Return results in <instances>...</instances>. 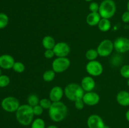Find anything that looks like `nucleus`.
Listing matches in <instances>:
<instances>
[{
	"mask_svg": "<svg viewBox=\"0 0 129 128\" xmlns=\"http://www.w3.org/2000/svg\"><path fill=\"white\" fill-rule=\"evenodd\" d=\"M68 114V107L61 101L52 102V104L49 109V117L55 122L62 121L66 117Z\"/></svg>",
	"mask_w": 129,
	"mask_h": 128,
	"instance_id": "nucleus-1",
	"label": "nucleus"
},
{
	"mask_svg": "<svg viewBox=\"0 0 129 128\" xmlns=\"http://www.w3.org/2000/svg\"><path fill=\"white\" fill-rule=\"evenodd\" d=\"M33 107L28 104L20 105L16 111V119L19 124L24 126L31 125L34 119Z\"/></svg>",
	"mask_w": 129,
	"mask_h": 128,
	"instance_id": "nucleus-2",
	"label": "nucleus"
},
{
	"mask_svg": "<svg viewBox=\"0 0 129 128\" xmlns=\"http://www.w3.org/2000/svg\"><path fill=\"white\" fill-rule=\"evenodd\" d=\"M64 95L68 100L74 102L78 99H83L85 92L81 86L76 83H71L65 87Z\"/></svg>",
	"mask_w": 129,
	"mask_h": 128,
	"instance_id": "nucleus-3",
	"label": "nucleus"
},
{
	"mask_svg": "<svg viewBox=\"0 0 129 128\" xmlns=\"http://www.w3.org/2000/svg\"><path fill=\"white\" fill-rule=\"evenodd\" d=\"M117 11L116 3L113 0H103L100 4L99 13L102 18L110 19Z\"/></svg>",
	"mask_w": 129,
	"mask_h": 128,
	"instance_id": "nucleus-4",
	"label": "nucleus"
},
{
	"mask_svg": "<svg viewBox=\"0 0 129 128\" xmlns=\"http://www.w3.org/2000/svg\"><path fill=\"white\" fill-rule=\"evenodd\" d=\"M1 105L5 111L8 112H16L20 106V103L17 98L13 96H8L3 99Z\"/></svg>",
	"mask_w": 129,
	"mask_h": 128,
	"instance_id": "nucleus-5",
	"label": "nucleus"
},
{
	"mask_svg": "<svg viewBox=\"0 0 129 128\" xmlns=\"http://www.w3.org/2000/svg\"><path fill=\"white\" fill-rule=\"evenodd\" d=\"M70 65V60L68 57H57L52 63V69L56 74H60L66 71Z\"/></svg>",
	"mask_w": 129,
	"mask_h": 128,
	"instance_id": "nucleus-6",
	"label": "nucleus"
},
{
	"mask_svg": "<svg viewBox=\"0 0 129 128\" xmlns=\"http://www.w3.org/2000/svg\"><path fill=\"white\" fill-rule=\"evenodd\" d=\"M113 42L109 39H105L102 40L96 48L98 55L101 57H107L110 56L113 52Z\"/></svg>",
	"mask_w": 129,
	"mask_h": 128,
	"instance_id": "nucleus-7",
	"label": "nucleus"
},
{
	"mask_svg": "<svg viewBox=\"0 0 129 128\" xmlns=\"http://www.w3.org/2000/svg\"><path fill=\"white\" fill-rule=\"evenodd\" d=\"M86 72L91 77L100 76L103 72V67L97 60L89 61L86 65Z\"/></svg>",
	"mask_w": 129,
	"mask_h": 128,
	"instance_id": "nucleus-8",
	"label": "nucleus"
},
{
	"mask_svg": "<svg viewBox=\"0 0 129 128\" xmlns=\"http://www.w3.org/2000/svg\"><path fill=\"white\" fill-rule=\"evenodd\" d=\"M114 50L118 53H124L129 51V38L123 36L118 37L113 41Z\"/></svg>",
	"mask_w": 129,
	"mask_h": 128,
	"instance_id": "nucleus-9",
	"label": "nucleus"
},
{
	"mask_svg": "<svg viewBox=\"0 0 129 128\" xmlns=\"http://www.w3.org/2000/svg\"><path fill=\"white\" fill-rule=\"evenodd\" d=\"M57 57H67L71 51L70 46L66 42L60 41L56 43L55 46L53 48Z\"/></svg>",
	"mask_w": 129,
	"mask_h": 128,
	"instance_id": "nucleus-10",
	"label": "nucleus"
},
{
	"mask_svg": "<svg viewBox=\"0 0 129 128\" xmlns=\"http://www.w3.org/2000/svg\"><path fill=\"white\" fill-rule=\"evenodd\" d=\"M88 128H104L105 124L103 119L98 114H91L87 119Z\"/></svg>",
	"mask_w": 129,
	"mask_h": 128,
	"instance_id": "nucleus-11",
	"label": "nucleus"
},
{
	"mask_svg": "<svg viewBox=\"0 0 129 128\" xmlns=\"http://www.w3.org/2000/svg\"><path fill=\"white\" fill-rule=\"evenodd\" d=\"M85 105L88 106H94L97 105L100 101V97L96 92L91 91L85 92L83 97Z\"/></svg>",
	"mask_w": 129,
	"mask_h": 128,
	"instance_id": "nucleus-12",
	"label": "nucleus"
},
{
	"mask_svg": "<svg viewBox=\"0 0 129 128\" xmlns=\"http://www.w3.org/2000/svg\"><path fill=\"white\" fill-rule=\"evenodd\" d=\"M64 95V90L61 87L54 86L50 90L49 92V99L52 102L61 101L63 96Z\"/></svg>",
	"mask_w": 129,
	"mask_h": 128,
	"instance_id": "nucleus-13",
	"label": "nucleus"
},
{
	"mask_svg": "<svg viewBox=\"0 0 129 128\" xmlns=\"http://www.w3.org/2000/svg\"><path fill=\"white\" fill-rule=\"evenodd\" d=\"M15 61L14 58L9 54H3L0 56V68L5 70L12 69Z\"/></svg>",
	"mask_w": 129,
	"mask_h": 128,
	"instance_id": "nucleus-14",
	"label": "nucleus"
},
{
	"mask_svg": "<svg viewBox=\"0 0 129 128\" xmlns=\"http://www.w3.org/2000/svg\"><path fill=\"white\" fill-rule=\"evenodd\" d=\"M80 85L85 92L93 91L96 87V82L93 77L86 76L83 78Z\"/></svg>",
	"mask_w": 129,
	"mask_h": 128,
	"instance_id": "nucleus-15",
	"label": "nucleus"
},
{
	"mask_svg": "<svg viewBox=\"0 0 129 128\" xmlns=\"http://www.w3.org/2000/svg\"><path fill=\"white\" fill-rule=\"evenodd\" d=\"M116 100L119 105L123 107L129 105V92L125 90H121L116 95Z\"/></svg>",
	"mask_w": 129,
	"mask_h": 128,
	"instance_id": "nucleus-16",
	"label": "nucleus"
},
{
	"mask_svg": "<svg viewBox=\"0 0 129 128\" xmlns=\"http://www.w3.org/2000/svg\"><path fill=\"white\" fill-rule=\"evenodd\" d=\"M101 19H102V17L100 16V15L98 12H90L87 15L86 21L87 24L89 26H98Z\"/></svg>",
	"mask_w": 129,
	"mask_h": 128,
	"instance_id": "nucleus-17",
	"label": "nucleus"
},
{
	"mask_svg": "<svg viewBox=\"0 0 129 128\" xmlns=\"http://www.w3.org/2000/svg\"><path fill=\"white\" fill-rule=\"evenodd\" d=\"M42 44L43 47L45 50H50V49L54 48L56 42L55 41V39L52 36L50 35H47L43 38L42 40Z\"/></svg>",
	"mask_w": 129,
	"mask_h": 128,
	"instance_id": "nucleus-18",
	"label": "nucleus"
},
{
	"mask_svg": "<svg viewBox=\"0 0 129 128\" xmlns=\"http://www.w3.org/2000/svg\"><path fill=\"white\" fill-rule=\"evenodd\" d=\"M98 29L102 32H107L112 27L111 21L109 19L102 18L98 25Z\"/></svg>",
	"mask_w": 129,
	"mask_h": 128,
	"instance_id": "nucleus-19",
	"label": "nucleus"
},
{
	"mask_svg": "<svg viewBox=\"0 0 129 128\" xmlns=\"http://www.w3.org/2000/svg\"><path fill=\"white\" fill-rule=\"evenodd\" d=\"M55 74H56V73H55L52 69L46 70V71L44 72V73L43 74V80L45 82H52V80H54V79H55Z\"/></svg>",
	"mask_w": 129,
	"mask_h": 128,
	"instance_id": "nucleus-20",
	"label": "nucleus"
},
{
	"mask_svg": "<svg viewBox=\"0 0 129 128\" xmlns=\"http://www.w3.org/2000/svg\"><path fill=\"white\" fill-rule=\"evenodd\" d=\"M98 56L99 55H98L96 49L94 48H90L89 50H88L85 54L86 58V59L88 61L95 60Z\"/></svg>",
	"mask_w": 129,
	"mask_h": 128,
	"instance_id": "nucleus-21",
	"label": "nucleus"
},
{
	"mask_svg": "<svg viewBox=\"0 0 129 128\" xmlns=\"http://www.w3.org/2000/svg\"><path fill=\"white\" fill-rule=\"evenodd\" d=\"M40 102V99L36 94H30L27 98V104L31 107H35L39 105Z\"/></svg>",
	"mask_w": 129,
	"mask_h": 128,
	"instance_id": "nucleus-22",
	"label": "nucleus"
},
{
	"mask_svg": "<svg viewBox=\"0 0 129 128\" xmlns=\"http://www.w3.org/2000/svg\"><path fill=\"white\" fill-rule=\"evenodd\" d=\"M31 128H46L45 121L41 118L34 119L31 124Z\"/></svg>",
	"mask_w": 129,
	"mask_h": 128,
	"instance_id": "nucleus-23",
	"label": "nucleus"
},
{
	"mask_svg": "<svg viewBox=\"0 0 129 128\" xmlns=\"http://www.w3.org/2000/svg\"><path fill=\"white\" fill-rule=\"evenodd\" d=\"M8 23V16L4 13H0V30L6 28Z\"/></svg>",
	"mask_w": 129,
	"mask_h": 128,
	"instance_id": "nucleus-24",
	"label": "nucleus"
},
{
	"mask_svg": "<svg viewBox=\"0 0 129 128\" xmlns=\"http://www.w3.org/2000/svg\"><path fill=\"white\" fill-rule=\"evenodd\" d=\"M12 69L15 72L21 74V73H23L25 71V66L22 62H21V61H15Z\"/></svg>",
	"mask_w": 129,
	"mask_h": 128,
	"instance_id": "nucleus-25",
	"label": "nucleus"
},
{
	"mask_svg": "<svg viewBox=\"0 0 129 128\" xmlns=\"http://www.w3.org/2000/svg\"><path fill=\"white\" fill-rule=\"evenodd\" d=\"M52 104V102L50 100V99H48V98H43L40 100V102H39V105L42 107L44 109H48L49 110V108Z\"/></svg>",
	"mask_w": 129,
	"mask_h": 128,
	"instance_id": "nucleus-26",
	"label": "nucleus"
},
{
	"mask_svg": "<svg viewBox=\"0 0 129 128\" xmlns=\"http://www.w3.org/2000/svg\"><path fill=\"white\" fill-rule=\"evenodd\" d=\"M10 79L6 75H1L0 76V87H6L10 84Z\"/></svg>",
	"mask_w": 129,
	"mask_h": 128,
	"instance_id": "nucleus-27",
	"label": "nucleus"
},
{
	"mask_svg": "<svg viewBox=\"0 0 129 128\" xmlns=\"http://www.w3.org/2000/svg\"><path fill=\"white\" fill-rule=\"evenodd\" d=\"M120 73L122 77H123L125 79H129V65L128 64H125L123 65L121 67L120 70Z\"/></svg>",
	"mask_w": 129,
	"mask_h": 128,
	"instance_id": "nucleus-28",
	"label": "nucleus"
},
{
	"mask_svg": "<svg viewBox=\"0 0 129 128\" xmlns=\"http://www.w3.org/2000/svg\"><path fill=\"white\" fill-rule=\"evenodd\" d=\"M99 8L100 5L98 3L95 2V1H92V2H91L89 5V10L90 11V12H98V11H99Z\"/></svg>",
	"mask_w": 129,
	"mask_h": 128,
	"instance_id": "nucleus-29",
	"label": "nucleus"
},
{
	"mask_svg": "<svg viewBox=\"0 0 129 128\" xmlns=\"http://www.w3.org/2000/svg\"><path fill=\"white\" fill-rule=\"evenodd\" d=\"M44 109L40 106V105H37L35 107H33V111H34V115L36 116H40L44 112Z\"/></svg>",
	"mask_w": 129,
	"mask_h": 128,
	"instance_id": "nucleus-30",
	"label": "nucleus"
},
{
	"mask_svg": "<svg viewBox=\"0 0 129 128\" xmlns=\"http://www.w3.org/2000/svg\"><path fill=\"white\" fill-rule=\"evenodd\" d=\"M84 105H85V104H84L83 99H78L76 101H74V106L78 110H83L84 107Z\"/></svg>",
	"mask_w": 129,
	"mask_h": 128,
	"instance_id": "nucleus-31",
	"label": "nucleus"
},
{
	"mask_svg": "<svg viewBox=\"0 0 129 128\" xmlns=\"http://www.w3.org/2000/svg\"><path fill=\"white\" fill-rule=\"evenodd\" d=\"M44 55L47 59H51L55 56V53H54L53 49H50V50H45L44 51Z\"/></svg>",
	"mask_w": 129,
	"mask_h": 128,
	"instance_id": "nucleus-32",
	"label": "nucleus"
},
{
	"mask_svg": "<svg viewBox=\"0 0 129 128\" xmlns=\"http://www.w3.org/2000/svg\"><path fill=\"white\" fill-rule=\"evenodd\" d=\"M121 19H122V21H123V23H129V11H125V12L122 14Z\"/></svg>",
	"mask_w": 129,
	"mask_h": 128,
	"instance_id": "nucleus-33",
	"label": "nucleus"
},
{
	"mask_svg": "<svg viewBox=\"0 0 129 128\" xmlns=\"http://www.w3.org/2000/svg\"><path fill=\"white\" fill-rule=\"evenodd\" d=\"M125 118L127 119V120L128 122H129V109L128 110H127L125 113Z\"/></svg>",
	"mask_w": 129,
	"mask_h": 128,
	"instance_id": "nucleus-34",
	"label": "nucleus"
},
{
	"mask_svg": "<svg viewBox=\"0 0 129 128\" xmlns=\"http://www.w3.org/2000/svg\"><path fill=\"white\" fill-rule=\"evenodd\" d=\"M46 128H58V127L55 125H49L48 127H47Z\"/></svg>",
	"mask_w": 129,
	"mask_h": 128,
	"instance_id": "nucleus-35",
	"label": "nucleus"
},
{
	"mask_svg": "<svg viewBox=\"0 0 129 128\" xmlns=\"http://www.w3.org/2000/svg\"><path fill=\"white\" fill-rule=\"evenodd\" d=\"M127 11H129V0L128 1V2H127Z\"/></svg>",
	"mask_w": 129,
	"mask_h": 128,
	"instance_id": "nucleus-36",
	"label": "nucleus"
},
{
	"mask_svg": "<svg viewBox=\"0 0 129 128\" xmlns=\"http://www.w3.org/2000/svg\"><path fill=\"white\" fill-rule=\"evenodd\" d=\"M84 1H86V2H92L93 0H84Z\"/></svg>",
	"mask_w": 129,
	"mask_h": 128,
	"instance_id": "nucleus-37",
	"label": "nucleus"
},
{
	"mask_svg": "<svg viewBox=\"0 0 129 128\" xmlns=\"http://www.w3.org/2000/svg\"><path fill=\"white\" fill-rule=\"evenodd\" d=\"M104 128H110V127H109V126H108V125H105Z\"/></svg>",
	"mask_w": 129,
	"mask_h": 128,
	"instance_id": "nucleus-38",
	"label": "nucleus"
},
{
	"mask_svg": "<svg viewBox=\"0 0 129 128\" xmlns=\"http://www.w3.org/2000/svg\"><path fill=\"white\" fill-rule=\"evenodd\" d=\"M127 85L129 87V79H127Z\"/></svg>",
	"mask_w": 129,
	"mask_h": 128,
	"instance_id": "nucleus-39",
	"label": "nucleus"
},
{
	"mask_svg": "<svg viewBox=\"0 0 129 128\" xmlns=\"http://www.w3.org/2000/svg\"><path fill=\"white\" fill-rule=\"evenodd\" d=\"M1 75H2V74H1V68H0V76H1Z\"/></svg>",
	"mask_w": 129,
	"mask_h": 128,
	"instance_id": "nucleus-40",
	"label": "nucleus"
}]
</instances>
